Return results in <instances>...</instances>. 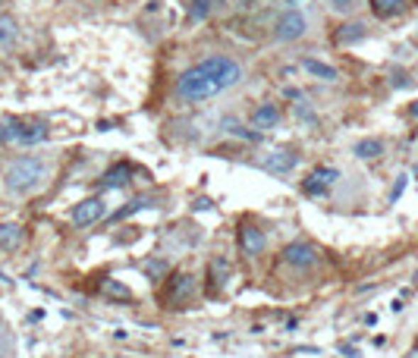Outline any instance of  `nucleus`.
I'll list each match as a JSON object with an SVG mask.
<instances>
[{
  "label": "nucleus",
  "instance_id": "1a4fd4ad",
  "mask_svg": "<svg viewBox=\"0 0 418 358\" xmlns=\"http://www.w3.org/2000/svg\"><path fill=\"white\" fill-rule=\"evenodd\" d=\"M336 179H340V170H336V167H314L302 179V192L312 195V198H321V195L330 192V186H334Z\"/></svg>",
  "mask_w": 418,
  "mask_h": 358
},
{
  "label": "nucleus",
  "instance_id": "c85d7f7f",
  "mask_svg": "<svg viewBox=\"0 0 418 358\" xmlns=\"http://www.w3.org/2000/svg\"><path fill=\"white\" fill-rule=\"evenodd\" d=\"M406 358H418V346H415V349H409V355H406Z\"/></svg>",
  "mask_w": 418,
  "mask_h": 358
},
{
  "label": "nucleus",
  "instance_id": "cd10ccee",
  "mask_svg": "<svg viewBox=\"0 0 418 358\" xmlns=\"http://www.w3.org/2000/svg\"><path fill=\"white\" fill-rule=\"evenodd\" d=\"M286 4H290V6H296V10H299V4H305V0H286Z\"/></svg>",
  "mask_w": 418,
  "mask_h": 358
},
{
  "label": "nucleus",
  "instance_id": "c756f323",
  "mask_svg": "<svg viewBox=\"0 0 418 358\" xmlns=\"http://www.w3.org/2000/svg\"><path fill=\"white\" fill-rule=\"evenodd\" d=\"M236 4H242V6H248V4H255V0H236Z\"/></svg>",
  "mask_w": 418,
  "mask_h": 358
},
{
  "label": "nucleus",
  "instance_id": "b1692460",
  "mask_svg": "<svg viewBox=\"0 0 418 358\" xmlns=\"http://www.w3.org/2000/svg\"><path fill=\"white\" fill-rule=\"evenodd\" d=\"M327 4H330V10L346 13V10H352V6H356V0H327Z\"/></svg>",
  "mask_w": 418,
  "mask_h": 358
},
{
  "label": "nucleus",
  "instance_id": "393cba45",
  "mask_svg": "<svg viewBox=\"0 0 418 358\" xmlns=\"http://www.w3.org/2000/svg\"><path fill=\"white\" fill-rule=\"evenodd\" d=\"M406 182H409V177H400L396 179V186H393V192H390V201H396L402 195V189H406Z\"/></svg>",
  "mask_w": 418,
  "mask_h": 358
},
{
  "label": "nucleus",
  "instance_id": "0eeeda50",
  "mask_svg": "<svg viewBox=\"0 0 418 358\" xmlns=\"http://www.w3.org/2000/svg\"><path fill=\"white\" fill-rule=\"evenodd\" d=\"M236 245H239V252L246 254V258H261L264 252H268V236H264V230H258L255 223H248V220H242L239 223V230H236Z\"/></svg>",
  "mask_w": 418,
  "mask_h": 358
},
{
  "label": "nucleus",
  "instance_id": "f8f14e48",
  "mask_svg": "<svg viewBox=\"0 0 418 358\" xmlns=\"http://www.w3.org/2000/svg\"><path fill=\"white\" fill-rule=\"evenodd\" d=\"M299 164V151H292V148H277V151H270L268 157H264V170L268 173H290L292 167Z\"/></svg>",
  "mask_w": 418,
  "mask_h": 358
},
{
  "label": "nucleus",
  "instance_id": "4468645a",
  "mask_svg": "<svg viewBox=\"0 0 418 358\" xmlns=\"http://www.w3.org/2000/svg\"><path fill=\"white\" fill-rule=\"evenodd\" d=\"M214 10H217V0H189V4H186V23L189 26L208 23Z\"/></svg>",
  "mask_w": 418,
  "mask_h": 358
},
{
  "label": "nucleus",
  "instance_id": "ddd939ff",
  "mask_svg": "<svg viewBox=\"0 0 418 358\" xmlns=\"http://www.w3.org/2000/svg\"><path fill=\"white\" fill-rule=\"evenodd\" d=\"M22 245H26V226L13 223V220L0 223V248L4 252H19Z\"/></svg>",
  "mask_w": 418,
  "mask_h": 358
},
{
  "label": "nucleus",
  "instance_id": "6e6552de",
  "mask_svg": "<svg viewBox=\"0 0 418 358\" xmlns=\"http://www.w3.org/2000/svg\"><path fill=\"white\" fill-rule=\"evenodd\" d=\"M104 217H107V201L101 198V195H88V198H82L72 208L70 220H72V226H92V223L104 220Z\"/></svg>",
  "mask_w": 418,
  "mask_h": 358
},
{
  "label": "nucleus",
  "instance_id": "bb28decb",
  "mask_svg": "<svg viewBox=\"0 0 418 358\" xmlns=\"http://www.w3.org/2000/svg\"><path fill=\"white\" fill-rule=\"evenodd\" d=\"M409 116H412V120H418V101H415V104H409Z\"/></svg>",
  "mask_w": 418,
  "mask_h": 358
},
{
  "label": "nucleus",
  "instance_id": "9b49d317",
  "mask_svg": "<svg viewBox=\"0 0 418 358\" xmlns=\"http://www.w3.org/2000/svg\"><path fill=\"white\" fill-rule=\"evenodd\" d=\"M280 120H283V113H280V107H277L274 101H264V104H258V107L252 111V126L258 129L261 135L280 126Z\"/></svg>",
  "mask_w": 418,
  "mask_h": 358
},
{
  "label": "nucleus",
  "instance_id": "412c9836",
  "mask_svg": "<svg viewBox=\"0 0 418 358\" xmlns=\"http://www.w3.org/2000/svg\"><path fill=\"white\" fill-rule=\"evenodd\" d=\"M98 292H101V296H107V298H116V302H129V298H132L129 286H123V283L110 280V276H104V280L98 283Z\"/></svg>",
  "mask_w": 418,
  "mask_h": 358
},
{
  "label": "nucleus",
  "instance_id": "6ab92c4d",
  "mask_svg": "<svg viewBox=\"0 0 418 358\" xmlns=\"http://www.w3.org/2000/svg\"><path fill=\"white\" fill-rule=\"evenodd\" d=\"M365 35H368V28L365 23H346L340 26V32H336V45H358V41H365Z\"/></svg>",
  "mask_w": 418,
  "mask_h": 358
},
{
  "label": "nucleus",
  "instance_id": "a878e982",
  "mask_svg": "<svg viewBox=\"0 0 418 358\" xmlns=\"http://www.w3.org/2000/svg\"><path fill=\"white\" fill-rule=\"evenodd\" d=\"M145 270H148V274H154V276H158L160 270H164V261H151V264L145 267Z\"/></svg>",
  "mask_w": 418,
  "mask_h": 358
},
{
  "label": "nucleus",
  "instance_id": "aec40b11",
  "mask_svg": "<svg viewBox=\"0 0 418 358\" xmlns=\"http://www.w3.org/2000/svg\"><path fill=\"white\" fill-rule=\"evenodd\" d=\"M352 155L358 160H374V157L384 155V142H380V138H362V142L352 145Z\"/></svg>",
  "mask_w": 418,
  "mask_h": 358
},
{
  "label": "nucleus",
  "instance_id": "dca6fc26",
  "mask_svg": "<svg viewBox=\"0 0 418 358\" xmlns=\"http://www.w3.org/2000/svg\"><path fill=\"white\" fill-rule=\"evenodd\" d=\"M19 41V23L16 16H10V13H0V54L4 50H13Z\"/></svg>",
  "mask_w": 418,
  "mask_h": 358
},
{
  "label": "nucleus",
  "instance_id": "7c9ffc66",
  "mask_svg": "<svg viewBox=\"0 0 418 358\" xmlns=\"http://www.w3.org/2000/svg\"><path fill=\"white\" fill-rule=\"evenodd\" d=\"M415 179H418V167H415Z\"/></svg>",
  "mask_w": 418,
  "mask_h": 358
},
{
  "label": "nucleus",
  "instance_id": "2eb2a0df",
  "mask_svg": "<svg viewBox=\"0 0 418 358\" xmlns=\"http://www.w3.org/2000/svg\"><path fill=\"white\" fill-rule=\"evenodd\" d=\"M302 69L308 72V76H314V79H321V82H340V69L336 67H330V63L324 60H314V57H305L302 60Z\"/></svg>",
  "mask_w": 418,
  "mask_h": 358
},
{
  "label": "nucleus",
  "instance_id": "20e7f679",
  "mask_svg": "<svg viewBox=\"0 0 418 358\" xmlns=\"http://www.w3.org/2000/svg\"><path fill=\"white\" fill-rule=\"evenodd\" d=\"M50 129L44 123H22V120H0V142L4 145H41L48 142Z\"/></svg>",
  "mask_w": 418,
  "mask_h": 358
},
{
  "label": "nucleus",
  "instance_id": "f3484780",
  "mask_svg": "<svg viewBox=\"0 0 418 358\" xmlns=\"http://www.w3.org/2000/svg\"><path fill=\"white\" fill-rule=\"evenodd\" d=\"M129 177H132V167L129 164H114L110 170L101 177V189H126L129 186Z\"/></svg>",
  "mask_w": 418,
  "mask_h": 358
},
{
  "label": "nucleus",
  "instance_id": "4be33fe9",
  "mask_svg": "<svg viewBox=\"0 0 418 358\" xmlns=\"http://www.w3.org/2000/svg\"><path fill=\"white\" fill-rule=\"evenodd\" d=\"M145 208H154V198H136V201H129V208L116 211L114 220H126V217H132L136 211H145Z\"/></svg>",
  "mask_w": 418,
  "mask_h": 358
},
{
  "label": "nucleus",
  "instance_id": "473e14b6",
  "mask_svg": "<svg viewBox=\"0 0 418 358\" xmlns=\"http://www.w3.org/2000/svg\"><path fill=\"white\" fill-rule=\"evenodd\" d=\"M0 358H4V355H0Z\"/></svg>",
  "mask_w": 418,
  "mask_h": 358
},
{
  "label": "nucleus",
  "instance_id": "39448f33",
  "mask_svg": "<svg viewBox=\"0 0 418 358\" xmlns=\"http://www.w3.org/2000/svg\"><path fill=\"white\" fill-rule=\"evenodd\" d=\"M321 258H324L321 248L305 242V239H292V242H286L283 252H280V261L286 267L296 270V274H308V270H314L321 264Z\"/></svg>",
  "mask_w": 418,
  "mask_h": 358
},
{
  "label": "nucleus",
  "instance_id": "9d476101",
  "mask_svg": "<svg viewBox=\"0 0 418 358\" xmlns=\"http://www.w3.org/2000/svg\"><path fill=\"white\" fill-rule=\"evenodd\" d=\"M230 276H233V264L226 258H211L208 261V289L211 296H220L226 286H230Z\"/></svg>",
  "mask_w": 418,
  "mask_h": 358
},
{
  "label": "nucleus",
  "instance_id": "a211bd4d",
  "mask_svg": "<svg viewBox=\"0 0 418 358\" xmlns=\"http://www.w3.org/2000/svg\"><path fill=\"white\" fill-rule=\"evenodd\" d=\"M371 4V13L378 19H393V16H400L402 10L409 6V0H368Z\"/></svg>",
  "mask_w": 418,
  "mask_h": 358
},
{
  "label": "nucleus",
  "instance_id": "423d86ee",
  "mask_svg": "<svg viewBox=\"0 0 418 358\" xmlns=\"http://www.w3.org/2000/svg\"><path fill=\"white\" fill-rule=\"evenodd\" d=\"M305 32H308V19H305L302 10H296V6L283 10L280 16L274 19V41H280V45L305 38Z\"/></svg>",
  "mask_w": 418,
  "mask_h": 358
},
{
  "label": "nucleus",
  "instance_id": "f257e3e1",
  "mask_svg": "<svg viewBox=\"0 0 418 358\" xmlns=\"http://www.w3.org/2000/svg\"><path fill=\"white\" fill-rule=\"evenodd\" d=\"M242 79H246V69H242L239 60H233L226 54H211L204 60H198L195 67H189L186 72H180L173 91L186 104H202V101H211L217 94L236 89Z\"/></svg>",
  "mask_w": 418,
  "mask_h": 358
},
{
  "label": "nucleus",
  "instance_id": "f03ea898",
  "mask_svg": "<svg viewBox=\"0 0 418 358\" xmlns=\"http://www.w3.org/2000/svg\"><path fill=\"white\" fill-rule=\"evenodd\" d=\"M50 177V167L44 157H35V155H26V157H16L6 164L4 170V186L6 192L13 195H32L48 182Z\"/></svg>",
  "mask_w": 418,
  "mask_h": 358
},
{
  "label": "nucleus",
  "instance_id": "7ed1b4c3",
  "mask_svg": "<svg viewBox=\"0 0 418 358\" xmlns=\"http://www.w3.org/2000/svg\"><path fill=\"white\" fill-rule=\"evenodd\" d=\"M195 296H198V276L189 274V270H176V274H170L164 283V289H160V302H164L167 308H186Z\"/></svg>",
  "mask_w": 418,
  "mask_h": 358
},
{
  "label": "nucleus",
  "instance_id": "5701e85b",
  "mask_svg": "<svg viewBox=\"0 0 418 358\" xmlns=\"http://www.w3.org/2000/svg\"><path fill=\"white\" fill-rule=\"evenodd\" d=\"M296 120H299V123H305V126H314V123H318V116H314V111L305 104L302 98H299V104H296Z\"/></svg>",
  "mask_w": 418,
  "mask_h": 358
},
{
  "label": "nucleus",
  "instance_id": "2f4dec72",
  "mask_svg": "<svg viewBox=\"0 0 418 358\" xmlns=\"http://www.w3.org/2000/svg\"><path fill=\"white\" fill-rule=\"evenodd\" d=\"M123 358H132V355H123Z\"/></svg>",
  "mask_w": 418,
  "mask_h": 358
}]
</instances>
